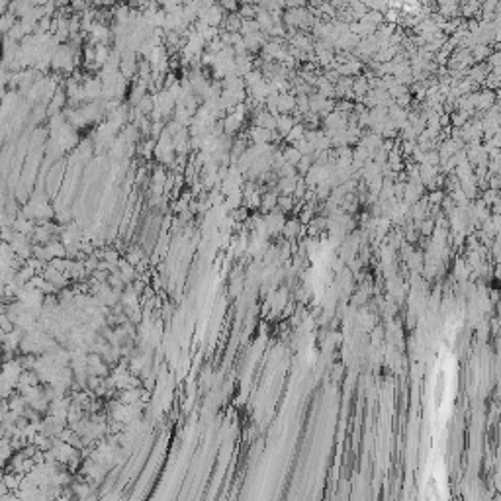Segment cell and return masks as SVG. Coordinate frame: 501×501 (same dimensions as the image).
<instances>
[{"label":"cell","mask_w":501,"mask_h":501,"mask_svg":"<svg viewBox=\"0 0 501 501\" xmlns=\"http://www.w3.org/2000/svg\"><path fill=\"white\" fill-rule=\"evenodd\" d=\"M265 223H266V231H268V235L282 233V227H284V223H286V214L280 212L278 207H274L272 212H268V214H266Z\"/></svg>","instance_id":"obj_1"},{"label":"cell","mask_w":501,"mask_h":501,"mask_svg":"<svg viewBox=\"0 0 501 501\" xmlns=\"http://www.w3.org/2000/svg\"><path fill=\"white\" fill-rule=\"evenodd\" d=\"M495 90H489V89H484L482 92L480 90H476L474 92V106H476V110H482V112H486L489 110L493 104H495Z\"/></svg>","instance_id":"obj_2"},{"label":"cell","mask_w":501,"mask_h":501,"mask_svg":"<svg viewBox=\"0 0 501 501\" xmlns=\"http://www.w3.org/2000/svg\"><path fill=\"white\" fill-rule=\"evenodd\" d=\"M266 41H268L266 31H255V33H249V35H243V44H245V49L249 53H255V51L263 49V45Z\"/></svg>","instance_id":"obj_3"},{"label":"cell","mask_w":501,"mask_h":501,"mask_svg":"<svg viewBox=\"0 0 501 501\" xmlns=\"http://www.w3.org/2000/svg\"><path fill=\"white\" fill-rule=\"evenodd\" d=\"M255 126L274 132V130H276V116L270 114V112L265 110V108H261V110L255 112Z\"/></svg>","instance_id":"obj_4"},{"label":"cell","mask_w":501,"mask_h":501,"mask_svg":"<svg viewBox=\"0 0 501 501\" xmlns=\"http://www.w3.org/2000/svg\"><path fill=\"white\" fill-rule=\"evenodd\" d=\"M247 137L251 139V143H270L272 141V132L265 130V128H259V126H253L247 133Z\"/></svg>","instance_id":"obj_5"},{"label":"cell","mask_w":501,"mask_h":501,"mask_svg":"<svg viewBox=\"0 0 501 501\" xmlns=\"http://www.w3.org/2000/svg\"><path fill=\"white\" fill-rule=\"evenodd\" d=\"M296 108V94L294 92H282L278 94V114H290Z\"/></svg>","instance_id":"obj_6"},{"label":"cell","mask_w":501,"mask_h":501,"mask_svg":"<svg viewBox=\"0 0 501 501\" xmlns=\"http://www.w3.org/2000/svg\"><path fill=\"white\" fill-rule=\"evenodd\" d=\"M296 123V119L292 118V114H278L276 116V132L282 139L288 135V132L292 130V126Z\"/></svg>","instance_id":"obj_7"},{"label":"cell","mask_w":501,"mask_h":501,"mask_svg":"<svg viewBox=\"0 0 501 501\" xmlns=\"http://www.w3.org/2000/svg\"><path fill=\"white\" fill-rule=\"evenodd\" d=\"M298 175L296 177H286V178H280L278 180V184H276V188H278V194H284V196H292L294 194V188L296 184H298Z\"/></svg>","instance_id":"obj_8"},{"label":"cell","mask_w":501,"mask_h":501,"mask_svg":"<svg viewBox=\"0 0 501 501\" xmlns=\"http://www.w3.org/2000/svg\"><path fill=\"white\" fill-rule=\"evenodd\" d=\"M276 202H278V194L276 192H266V194H263L261 196V210L265 212V214H268V212H272L274 207H276Z\"/></svg>","instance_id":"obj_9"},{"label":"cell","mask_w":501,"mask_h":501,"mask_svg":"<svg viewBox=\"0 0 501 501\" xmlns=\"http://www.w3.org/2000/svg\"><path fill=\"white\" fill-rule=\"evenodd\" d=\"M261 80H265V74L261 69H251L249 73L243 76V82H245V89H251L255 85H259Z\"/></svg>","instance_id":"obj_10"},{"label":"cell","mask_w":501,"mask_h":501,"mask_svg":"<svg viewBox=\"0 0 501 501\" xmlns=\"http://www.w3.org/2000/svg\"><path fill=\"white\" fill-rule=\"evenodd\" d=\"M470 53H472V59L474 61H486L487 55L491 53V49H489V45H486V44H476L470 49Z\"/></svg>","instance_id":"obj_11"},{"label":"cell","mask_w":501,"mask_h":501,"mask_svg":"<svg viewBox=\"0 0 501 501\" xmlns=\"http://www.w3.org/2000/svg\"><path fill=\"white\" fill-rule=\"evenodd\" d=\"M298 231H300V220H288L282 227V235H286V239H296L298 237Z\"/></svg>","instance_id":"obj_12"},{"label":"cell","mask_w":501,"mask_h":501,"mask_svg":"<svg viewBox=\"0 0 501 501\" xmlns=\"http://www.w3.org/2000/svg\"><path fill=\"white\" fill-rule=\"evenodd\" d=\"M304 133H306V126H304L302 121H296L294 126H292V130L288 132V135H286L284 139H286V141H288V143L292 145V143H294V141H298L300 137H304Z\"/></svg>","instance_id":"obj_13"},{"label":"cell","mask_w":501,"mask_h":501,"mask_svg":"<svg viewBox=\"0 0 501 501\" xmlns=\"http://www.w3.org/2000/svg\"><path fill=\"white\" fill-rule=\"evenodd\" d=\"M255 31H261L259 24L255 18H247V20H241V28H239V33L241 35H249V33H255Z\"/></svg>","instance_id":"obj_14"},{"label":"cell","mask_w":501,"mask_h":501,"mask_svg":"<svg viewBox=\"0 0 501 501\" xmlns=\"http://www.w3.org/2000/svg\"><path fill=\"white\" fill-rule=\"evenodd\" d=\"M241 20H243V18L237 14V12H231L227 18H223V22H225V31H239V28H241Z\"/></svg>","instance_id":"obj_15"},{"label":"cell","mask_w":501,"mask_h":501,"mask_svg":"<svg viewBox=\"0 0 501 501\" xmlns=\"http://www.w3.org/2000/svg\"><path fill=\"white\" fill-rule=\"evenodd\" d=\"M282 155H284V159H286V162H290V164H298V161L302 159V153L298 151V149L294 147V145H290V147H286L284 151H282Z\"/></svg>","instance_id":"obj_16"},{"label":"cell","mask_w":501,"mask_h":501,"mask_svg":"<svg viewBox=\"0 0 501 501\" xmlns=\"http://www.w3.org/2000/svg\"><path fill=\"white\" fill-rule=\"evenodd\" d=\"M311 164H313V157H311V155H302V159H300L298 164H296V171H298L300 175H306V173L311 169Z\"/></svg>","instance_id":"obj_17"},{"label":"cell","mask_w":501,"mask_h":501,"mask_svg":"<svg viewBox=\"0 0 501 501\" xmlns=\"http://www.w3.org/2000/svg\"><path fill=\"white\" fill-rule=\"evenodd\" d=\"M276 171V177L278 178H286V177H296L298 173H296V166L294 164H290V162H284L280 164L278 169H274Z\"/></svg>","instance_id":"obj_18"},{"label":"cell","mask_w":501,"mask_h":501,"mask_svg":"<svg viewBox=\"0 0 501 501\" xmlns=\"http://www.w3.org/2000/svg\"><path fill=\"white\" fill-rule=\"evenodd\" d=\"M292 145H294V147L298 149V151H300L302 155H311V153H313V147H311V143L308 141V139H306V137H300V139H298V141H294Z\"/></svg>","instance_id":"obj_19"},{"label":"cell","mask_w":501,"mask_h":501,"mask_svg":"<svg viewBox=\"0 0 501 501\" xmlns=\"http://www.w3.org/2000/svg\"><path fill=\"white\" fill-rule=\"evenodd\" d=\"M448 119L452 121V126H454V128H462V126L470 119V116H468L466 112H460V110H458V112H454V114H450Z\"/></svg>","instance_id":"obj_20"},{"label":"cell","mask_w":501,"mask_h":501,"mask_svg":"<svg viewBox=\"0 0 501 501\" xmlns=\"http://www.w3.org/2000/svg\"><path fill=\"white\" fill-rule=\"evenodd\" d=\"M237 14L241 16L243 20L255 18V16H257V6H253V4H243L241 8H237Z\"/></svg>","instance_id":"obj_21"},{"label":"cell","mask_w":501,"mask_h":501,"mask_svg":"<svg viewBox=\"0 0 501 501\" xmlns=\"http://www.w3.org/2000/svg\"><path fill=\"white\" fill-rule=\"evenodd\" d=\"M220 6L225 10V12H237V8H239V2L237 0H220Z\"/></svg>","instance_id":"obj_22"},{"label":"cell","mask_w":501,"mask_h":501,"mask_svg":"<svg viewBox=\"0 0 501 501\" xmlns=\"http://www.w3.org/2000/svg\"><path fill=\"white\" fill-rule=\"evenodd\" d=\"M241 2H243V4H249L251 0H241Z\"/></svg>","instance_id":"obj_23"}]
</instances>
